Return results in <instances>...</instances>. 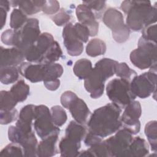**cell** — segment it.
Here are the masks:
<instances>
[{
	"label": "cell",
	"instance_id": "24",
	"mask_svg": "<svg viewBox=\"0 0 157 157\" xmlns=\"http://www.w3.org/2000/svg\"><path fill=\"white\" fill-rule=\"evenodd\" d=\"M65 134V136L81 142L86 134V129L83 124L72 120L67 125Z\"/></svg>",
	"mask_w": 157,
	"mask_h": 157
},
{
	"label": "cell",
	"instance_id": "2",
	"mask_svg": "<svg viewBox=\"0 0 157 157\" xmlns=\"http://www.w3.org/2000/svg\"><path fill=\"white\" fill-rule=\"evenodd\" d=\"M120 8L126 14V25L134 31L142 30L156 21V7L149 1H124Z\"/></svg>",
	"mask_w": 157,
	"mask_h": 157
},
{
	"label": "cell",
	"instance_id": "49",
	"mask_svg": "<svg viewBox=\"0 0 157 157\" xmlns=\"http://www.w3.org/2000/svg\"><path fill=\"white\" fill-rule=\"evenodd\" d=\"M0 7L5 9L6 11H9L10 7V1L6 0H1L0 1Z\"/></svg>",
	"mask_w": 157,
	"mask_h": 157
},
{
	"label": "cell",
	"instance_id": "9",
	"mask_svg": "<svg viewBox=\"0 0 157 157\" xmlns=\"http://www.w3.org/2000/svg\"><path fill=\"white\" fill-rule=\"evenodd\" d=\"M111 77L108 72L95 64L89 75L84 80L85 88L90 93L91 98L98 99L103 94L105 82Z\"/></svg>",
	"mask_w": 157,
	"mask_h": 157
},
{
	"label": "cell",
	"instance_id": "38",
	"mask_svg": "<svg viewBox=\"0 0 157 157\" xmlns=\"http://www.w3.org/2000/svg\"><path fill=\"white\" fill-rule=\"evenodd\" d=\"M71 19L70 13L64 9H60L53 17L52 20L59 26H65L67 25Z\"/></svg>",
	"mask_w": 157,
	"mask_h": 157
},
{
	"label": "cell",
	"instance_id": "40",
	"mask_svg": "<svg viewBox=\"0 0 157 157\" xmlns=\"http://www.w3.org/2000/svg\"><path fill=\"white\" fill-rule=\"evenodd\" d=\"M18 112L16 109L9 110H0V123L1 124H7L17 120Z\"/></svg>",
	"mask_w": 157,
	"mask_h": 157
},
{
	"label": "cell",
	"instance_id": "36",
	"mask_svg": "<svg viewBox=\"0 0 157 157\" xmlns=\"http://www.w3.org/2000/svg\"><path fill=\"white\" fill-rule=\"evenodd\" d=\"M115 74L118 77L126 79L130 82L137 75L136 72L134 70L131 69L126 63H118L117 64Z\"/></svg>",
	"mask_w": 157,
	"mask_h": 157
},
{
	"label": "cell",
	"instance_id": "5",
	"mask_svg": "<svg viewBox=\"0 0 157 157\" xmlns=\"http://www.w3.org/2000/svg\"><path fill=\"white\" fill-rule=\"evenodd\" d=\"M40 35L39 21L37 18H29L20 29L15 30L13 45L23 54L37 40Z\"/></svg>",
	"mask_w": 157,
	"mask_h": 157
},
{
	"label": "cell",
	"instance_id": "17",
	"mask_svg": "<svg viewBox=\"0 0 157 157\" xmlns=\"http://www.w3.org/2000/svg\"><path fill=\"white\" fill-rule=\"evenodd\" d=\"M36 105L28 104L24 106L20 110L18 119L16 123V126L25 133L33 131L32 123L34 119Z\"/></svg>",
	"mask_w": 157,
	"mask_h": 157
},
{
	"label": "cell",
	"instance_id": "46",
	"mask_svg": "<svg viewBox=\"0 0 157 157\" xmlns=\"http://www.w3.org/2000/svg\"><path fill=\"white\" fill-rule=\"evenodd\" d=\"M14 33L15 30L13 29H8L4 31L1 36V39L2 43L7 45L13 46Z\"/></svg>",
	"mask_w": 157,
	"mask_h": 157
},
{
	"label": "cell",
	"instance_id": "42",
	"mask_svg": "<svg viewBox=\"0 0 157 157\" xmlns=\"http://www.w3.org/2000/svg\"><path fill=\"white\" fill-rule=\"evenodd\" d=\"M59 10V3L57 1H45L41 9V10L48 15L55 14Z\"/></svg>",
	"mask_w": 157,
	"mask_h": 157
},
{
	"label": "cell",
	"instance_id": "41",
	"mask_svg": "<svg viewBox=\"0 0 157 157\" xmlns=\"http://www.w3.org/2000/svg\"><path fill=\"white\" fill-rule=\"evenodd\" d=\"M142 38L149 42L156 44V25L152 24L142 30Z\"/></svg>",
	"mask_w": 157,
	"mask_h": 157
},
{
	"label": "cell",
	"instance_id": "22",
	"mask_svg": "<svg viewBox=\"0 0 157 157\" xmlns=\"http://www.w3.org/2000/svg\"><path fill=\"white\" fill-rule=\"evenodd\" d=\"M18 144L23 149L24 156H37V140L33 131L29 133L23 132Z\"/></svg>",
	"mask_w": 157,
	"mask_h": 157
},
{
	"label": "cell",
	"instance_id": "25",
	"mask_svg": "<svg viewBox=\"0 0 157 157\" xmlns=\"http://www.w3.org/2000/svg\"><path fill=\"white\" fill-rule=\"evenodd\" d=\"M93 69L91 62L86 58H82L77 61L73 67L75 75L80 80H85Z\"/></svg>",
	"mask_w": 157,
	"mask_h": 157
},
{
	"label": "cell",
	"instance_id": "10",
	"mask_svg": "<svg viewBox=\"0 0 157 157\" xmlns=\"http://www.w3.org/2000/svg\"><path fill=\"white\" fill-rule=\"evenodd\" d=\"M132 139V134L127 129L123 128L118 130L114 136L104 140L110 157L124 156Z\"/></svg>",
	"mask_w": 157,
	"mask_h": 157
},
{
	"label": "cell",
	"instance_id": "27",
	"mask_svg": "<svg viewBox=\"0 0 157 157\" xmlns=\"http://www.w3.org/2000/svg\"><path fill=\"white\" fill-rule=\"evenodd\" d=\"M106 44L101 39L94 38L90 40L86 47V54L91 57L104 55L106 52Z\"/></svg>",
	"mask_w": 157,
	"mask_h": 157
},
{
	"label": "cell",
	"instance_id": "37",
	"mask_svg": "<svg viewBox=\"0 0 157 157\" xmlns=\"http://www.w3.org/2000/svg\"><path fill=\"white\" fill-rule=\"evenodd\" d=\"M0 156H24L23 149L20 144L12 142L1 151Z\"/></svg>",
	"mask_w": 157,
	"mask_h": 157
},
{
	"label": "cell",
	"instance_id": "3",
	"mask_svg": "<svg viewBox=\"0 0 157 157\" xmlns=\"http://www.w3.org/2000/svg\"><path fill=\"white\" fill-rule=\"evenodd\" d=\"M130 61L141 70L156 67V44L140 37L138 47L130 54Z\"/></svg>",
	"mask_w": 157,
	"mask_h": 157
},
{
	"label": "cell",
	"instance_id": "43",
	"mask_svg": "<svg viewBox=\"0 0 157 157\" xmlns=\"http://www.w3.org/2000/svg\"><path fill=\"white\" fill-rule=\"evenodd\" d=\"M78 96L71 91H66L64 92L61 96V103L62 105L68 109L71 103L77 98Z\"/></svg>",
	"mask_w": 157,
	"mask_h": 157
},
{
	"label": "cell",
	"instance_id": "1",
	"mask_svg": "<svg viewBox=\"0 0 157 157\" xmlns=\"http://www.w3.org/2000/svg\"><path fill=\"white\" fill-rule=\"evenodd\" d=\"M121 109L109 103L96 109L88 121V131L102 137L109 136L120 129Z\"/></svg>",
	"mask_w": 157,
	"mask_h": 157
},
{
	"label": "cell",
	"instance_id": "45",
	"mask_svg": "<svg viewBox=\"0 0 157 157\" xmlns=\"http://www.w3.org/2000/svg\"><path fill=\"white\" fill-rule=\"evenodd\" d=\"M102 141V138L92 133L90 131H88L84 137V144L87 147H91L98 143Z\"/></svg>",
	"mask_w": 157,
	"mask_h": 157
},
{
	"label": "cell",
	"instance_id": "32",
	"mask_svg": "<svg viewBox=\"0 0 157 157\" xmlns=\"http://www.w3.org/2000/svg\"><path fill=\"white\" fill-rule=\"evenodd\" d=\"M28 20L27 15L21 10L14 9L10 14V26L14 30L18 29L25 24Z\"/></svg>",
	"mask_w": 157,
	"mask_h": 157
},
{
	"label": "cell",
	"instance_id": "47",
	"mask_svg": "<svg viewBox=\"0 0 157 157\" xmlns=\"http://www.w3.org/2000/svg\"><path fill=\"white\" fill-rule=\"evenodd\" d=\"M44 84L46 88L50 91L56 90L60 85V80L59 78L55 80H47L44 82Z\"/></svg>",
	"mask_w": 157,
	"mask_h": 157
},
{
	"label": "cell",
	"instance_id": "8",
	"mask_svg": "<svg viewBox=\"0 0 157 157\" xmlns=\"http://www.w3.org/2000/svg\"><path fill=\"white\" fill-rule=\"evenodd\" d=\"M132 93L142 99L149 97L156 93V72L149 70L139 75L135 76L130 82Z\"/></svg>",
	"mask_w": 157,
	"mask_h": 157
},
{
	"label": "cell",
	"instance_id": "31",
	"mask_svg": "<svg viewBox=\"0 0 157 157\" xmlns=\"http://www.w3.org/2000/svg\"><path fill=\"white\" fill-rule=\"evenodd\" d=\"M157 124L156 120L148 122L145 126V134L148 142L150 145L151 149L154 152L157 149Z\"/></svg>",
	"mask_w": 157,
	"mask_h": 157
},
{
	"label": "cell",
	"instance_id": "16",
	"mask_svg": "<svg viewBox=\"0 0 157 157\" xmlns=\"http://www.w3.org/2000/svg\"><path fill=\"white\" fill-rule=\"evenodd\" d=\"M25 59V55L17 48L13 47L6 48L1 47V67L20 65Z\"/></svg>",
	"mask_w": 157,
	"mask_h": 157
},
{
	"label": "cell",
	"instance_id": "44",
	"mask_svg": "<svg viewBox=\"0 0 157 157\" xmlns=\"http://www.w3.org/2000/svg\"><path fill=\"white\" fill-rule=\"evenodd\" d=\"M82 3L88 7L93 12L94 10L98 12L103 10L106 6L104 1H83Z\"/></svg>",
	"mask_w": 157,
	"mask_h": 157
},
{
	"label": "cell",
	"instance_id": "35",
	"mask_svg": "<svg viewBox=\"0 0 157 157\" xmlns=\"http://www.w3.org/2000/svg\"><path fill=\"white\" fill-rule=\"evenodd\" d=\"M63 73V66L58 63L46 64V72L44 81L59 78Z\"/></svg>",
	"mask_w": 157,
	"mask_h": 157
},
{
	"label": "cell",
	"instance_id": "39",
	"mask_svg": "<svg viewBox=\"0 0 157 157\" xmlns=\"http://www.w3.org/2000/svg\"><path fill=\"white\" fill-rule=\"evenodd\" d=\"M74 29L76 36L83 43L88 42L90 33L88 28L86 26L78 22L74 25Z\"/></svg>",
	"mask_w": 157,
	"mask_h": 157
},
{
	"label": "cell",
	"instance_id": "19",
	"mask_svg": "<svg viewBox=\"0 0 157 157\" xmlns=\"http://www.w3.org/2000/svg\"><path fill=\"white\" fill-rule=\"evenodd\" d=\"M74 120L82 124L87 121L91 112L85 102L77 97L70 105L68 109Z\"/></svg>",
	"mask_w": 157,
	"mask_h": 157
},
{
	"label": "cell",
	"instance_id": "30",
	"mask_svg": "<svg viewBox=\"0 0 157 157\" xmlns=\"http://www.w3.org/2000/svg\"><path fill=\"white\" fill-rule=\"evenodd\" d=\"M62 55L63 52L59 44L55 40L44 54L42 64H50L55 63L59 60Z\"/></svg>",
	"mask_w": 157,
	"mask_h": 157
},
{
	"label": "cell",
	"instance_id": "18",
	"mask_svg": "<svg viewBox=\"0 0 157 157\" xmlns=\"http://www.w3.org/2000/svg\"><path fill=\"white\" fill-rule=\"evenodd\" d=\"M59 134L56 133L53 134L42 139V141L37 145V156L50 157L56 155L58 151L56 145Z\"/></svg>",
	"mask_w": 157,
	"mask_h": 157
},
{
	"label": "cell",
	"instance_id": "13",
	"mask_svg": "<svg viewBox=\"0 0 157 157\" xmlns=\"http://www.w3.org/2000/svg\"><path fill=\"white\" fill-rule=\"evenodd\" d=\"M62 36L67 53L72 56H79L83 50V43L76 36L72 23L64 26Z\"/></svg>",
	"mask_w": 157,
	"mask_h": 157
},
{
	"label": "cell",
	"instance_id": "21",
	"mask_svg": "<svg viewBox=\"0 0 157 157\" xmlns=\"http://www.w3.org/2000/svg\"><path fill=\"white\" fill-rule=\"evenodd\" d=\"M80 142L65 136L62 138L59 144V150L61 156L73 157L79 155Z\"/></svg>",
	"mask_w": 157,
	"mask_h": 157
},
{
	"label": "cell",
	"instance_id": "26",
	"mask_svg": "<svg viewBox=\"0 0 157 157\" xmlns=\"http://www.w3.org/2000/svg\"><path fill=\"white\" fill-rule=\"evenodd\" d=\"M79 156H95V157H110L107 147L104 140L98 143L90 148L79 153Z\"/></svg>",
	"mask_w": 157,
	"mask_h": 157
},
{
	"label": "cell",
	"instance_id": "28",
	"mask_svg": "<svg viewBox=\"0 0 157 157\" xmlns=\"http://www.w3.org/2000/svg\"><path fill=\"white\" fill-rule=\"evenodd\" d=\"M10 91L18 102H23L29 94V86L23 80H20L11 87Z\"/></svg>",
	"mask_w": 157,
	"mask_h": 157
},
{
	"label": "cell",
	"instance_id": "29",
	"mask_svg": "<svg viewBox=\"0 0 157 157\" xmlns=\"http://www.w3.org/2000/svg\"><path fill=\"white\" fill-rule=\"evenodd\" d=\"M19 69L16 66L1 67L0 80L4 85H9L14 83L19 77Z\"/></svg>",
	"mask_w": 157,
	"mask_h": 157
},
{
	"label": "cell",
	"instance_id": "48",
	"mask_svg": "<svg viewBox=\"0 0 157 157\" xmlns=\"http://www.w3.org/2000/svg\"><path fill=\"white\" fill-rule=\"evenodd\" d=\"M7 13L5 9L0 7V17H1V29H2L4 26L6 24V18H7Z\"/></svg>",
	"mask_w": 157,
	"mask_h": 157
},
{
	"label": "cell",
	"instance_id": "7",
	"mask_svg": "<svg viewBox=\"0 0 157 157\" xmlns=\"http://www.w3.org/2000/svg\"><path fill=\"white\" fill-rule=\"evenodd\" d=\"M34 120V130L41 139L60 132V129L54 124L50 110L46 105H36Z\"/></svg>",
	"mask_w": 157,
	"mask_h": 157
},
{
	"label": "cell",
	"instance_id": "6",
	"mask_svg": "<svg viewBox=\"0 0 157 157\" xmlns=\"http://www.w3.org/2000/svg\"><path fill=\"white\" fill-rule=\"evenodd\" d=\"M102 21L112 30V37L117 42L123 43L129 39L130 29L124 23L120 11L114 8L108 9L103 15Z\"/></svg>",
	"mask_w": 157,
	"mask_h": 157
},
{
	"label": "cell",
	"instance_id": "11",
	"mask_svg": "<svg viewBox=\"0 0 157 157\" xmlns=\"http://www.w3.org/2000/svg\"><path fill=\"white\" fill-rule=\"evenodd\" d=\"M141 114L142 108L140 102L137 101L130 102L124 107L121 117L123 128L129 131L132 135L137 134L140 129L139 118Z\"/></svg>",
	"mask_w": 157,
	"mask_h": 157
},
{
	"label": "cell",
	"instance_id": "23",
	"mask_svg": "<svg viewBox=\"0 0 157 157\" xmlns=\"http://www.w3.org/2000/svg\"><path fill=\"white\" fill-rule=\"evenodd\" d=\"M45 2V1L41 0L10 1L13 7L18 6L19 9L26 15H33L40 12Z\"/></svg>",
	"mask_w": 157,
	"mask_h": 157
},
{
	"label": "cell",
	"instance_id": "14",
	"mask_svg": "<svg viewBox=\"0 0 157 157\" xmlns=\"http://www.w3.org/2000/svg\"><path fill=\"white\" fill-rule=\"evenodd\" d=\"M20 74L32 83L44 80L46 72V64L23 62L18 67Z\"/></svg>",
	"mask_w": 157,
	"mask_h": 157
},
{
	"label": "cell",
	"instance_id": "4",
	"mask_svg": "<svg viewBox=\"0 0 157 157\" xmlns=\"http://www.w3.org/2000/svg\"><path fill=\"white\" fill-rule=\"evenodd\" d=\"M130 81L124 78L111 80L106 86V93L112 103L120 108H124L128 104L134 101L136 96L132 93Z\"/></svg>",
	"mask_w": 157,
	"mask_h": 157
},
{
	"label": "cell",
	"instance_id": "20",
	"mask_svg": "<svg viewBox=\"0 0 157 157\" xmlns=\"http://www.w3.org/2000/svg\"><path fill=\"white\" fill-rule=\"evenodd\" d=\"M149 152L148 145L147 141L140 137H133L124 156L142 157L148 155Z\"/></svg>",
	"mask_w": 157,
	"mask_h": 157
},
{
	"label": "cell",
	"instance_id": "34",
	"mask_svg": "<svg viewBox=\"0 0 157 157\" xmlns=\"http://www.w3.org/2000/svg\"><path fill=\"white\" fill-rule=\"evenodd\" d=\"M51 116L54 124L60 127L63 126L67 120V114L64 109L59 105H54L50 109Z\"/></svg>",
	"mask_w": 157,
	"mask_h": 157
},
{
	"label": "cell",
	"instance_id": "12",
	"mask_svg": "<svg viewBox=\"0 0 157 157\" xmlns=\"http://www.w3.org/2000/svg\"><path fill=\"white\" fill-rule=\"evenodd\" d=\"M55 41L53 36L48 33L40 34L37 40L25 53V59L34 63H42L44 54Z\"/></svg>",
	"mask_w": 157,
	"mask_h": 157
},
{
	"label": "cell",
	"instance_id": "33",
	"mask_svg": "<svg viewBox=\"0 0 157 157\" xmlns=\"http://www.w3.org/2000/svg\"><path fill=\"white\" fill-rule=\"evenodd\" d=\"M18 102L15 100L10 91H1L0 110H9L15 108Z\"/></svg>",
	"mask_w": 157,
	"mask_h": 157
},
{
	"label": "cell",
	"instance_id": "15",
	"mask_svg": "<svg viewBox=\"0 0 157 157\" xmlns=\"http://www.w3.org/2000/svg\"><path fill=\"white\" fill-rule=\"evenodd\" d=\"M75 13L79 23L88 28L90 36H96L99 30V23L96 20V16L94 12L88 7L82 3L77 7Z\"/></svg>",
	"mask_w": 157,
	"mask_h": 157
}]
</instances>
